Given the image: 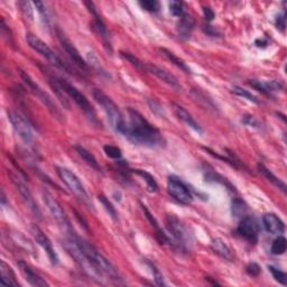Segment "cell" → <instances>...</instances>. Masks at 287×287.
I'll return each instance as SVG.
<instances>
[{
    "label": "cell",
    "instance_id": "cell-1",
    "mask_svg": "<svg viewBox=\"0 0 287 287\" xmlns=\"http://www.w3.org/2000/svg\"><path fill=\"white\" fill-rule=\"evenodd\" d=\"M129 124L125 137L136 145L156 148L165 145V139L157 128L150 124L147 119L137 110L128 108Z\"/></svg>",
    "mask_w": 287,
    "mask_h": 287
},
{
    "label": "cell",
    "instance_id": "cell-2",
    "mask_svg": "<svg viewBox=\"0 0 287 287\" xmlns=\"http://www.w3.org/2000/svg\"><path fill=\"white\" fill-rule=\"evenodd\" d=\"M74 239L78 243V245L81 247V249L84 251V254L88 256V258L92 261V264L95 267H97L99 271H101L108 279L114 281V283H123L122 277H120L117 268H116V267L110 263V261L105 258V257L100 253L94 246L82 239L81 237H79L77 234L74 235Z\"/></svg>",
    "mask_w": 287,
    "mask_h": 287
},
{
    "label": "cell",
    "instance_id": "cell-3",
    "mask_svg": "<svg viewBox=\"0 0 287 287\" xmlns=\"http://www.w3.org/2000/svg\"><path fill=\"white\" fill-rule=\"evenodd\" d=\"M63 246L65 250L68 251V254L72 257L77 265L83 270V273L88 275L90 278L94 279L95 281H98V283H104V281L108 279L101 271L98 270L97 267L92 264V261L84 254L81 247L75 241L74 235L71 237H67V239H65L63 243Z\"/></svg>",
    "mask_w": 287,
    "mask_h": 287
},
{
    "label": "cell",
    "instance_id": "cell-4",
    "mask_svg": "<svg viewBox=\"0 0 287 287\" xmlns=\"http://www.w3.org/2000/svg\"><path fill=\"white\" fill-rule=\"evenodd\" d=\"M93 98L95 101L99 103L100 107L102 108L103 112L107 116V119L111 126L112 129L116 133L125 136L126 132H127L128 124L126 122L124 116L118 108V105L116 104L111 99H110L107 94L102 92L101 90L94 89L93 90Z\"/></svg>",
    "mask_w": 287,
    "mask_h": 287
},
{
    "label": "cell",
    "instance_id": "cell-5",
    "mask_svg": "<svg viewBox=\"0 0 287 287\" xmlns=\"http://www.w3.org/2000/svg\"><path fill=\"white\" fill-rule=\"evenodd\" d=\"M55 81L59 84V87L63 90V92L68 95L69 98H71L73 101L77 103L78 107L82 110L84 114L91 120L92 123H97V114H95V110L92 107V104L90 103L88 98L85 95L80 92L79 90L74 87L73 84L70 83L68 80L63 78H54Z\"/></svg>",
    "mask_w": 287,
    "mask_h": 287
},
{
    "label": "cell",
    "instance_id": "cell-6",
    "mask_svg": "<svg viewBox=\"0 0 287 287\" xmlns=\"http://www.w3.org/2000/svg\"><path fill=\"white\" fill-rule=\"evenodd\" d=\"M56 169L59 178L62 180V182L65 185H67V188L71 191V192L77 196L83 204L87 205L88 208L93 209V204L91 202V200H90V196L87 192V190H85L81 180L78 178V175L67 167H58Z\"/></svg>",
    "mask_w": 287,
    "mask_h": 287
},
{
    "label": "cell",
    "instance_id": "cell-7",
    "mask_svg": "<svg viewBox=\"0 0 287 287\" xmlns=\"http://www.w3.org/2000/svg\"><path fill=\"white\" fill-rule=\"evenodd\" d=\"M43 201L45 205H46L47 210L49 211V213L52 214L54 220L56 221V223L59 224L60 228H61L68 237H71L75 235L73 226L71 224V221H70L69 216L65 213V211L63 210L62 205L59 203V201L56 199L53 198L52 194H49L47 191H43L42 193Z\"/></svg>",
    "mask_w": 287,
    "mask_h": 287
},
{
    "label": "cell",
    "instance_id": "cell-8",
    "mask_svg": "<svg viewBox=\"0 0 287 287\" xmlns=\"http://www.w3.org/2000/svg\"><path fill=\"white\" fill-rule=\"evenodd\" d=\"M165 225L168 233L172 236L175 244L181 249L188 250L191 245V236L185 224L174 214H167L165 218Z\"/></svg>",
    "mask_w": 287,
    "mask_h": 287
},
{
    "label": "cell",
    "instance_id": "cell-9",
    "mask_svg": "<svg viewBox=\"0 0 287 287\" xmlns=\"http://www.w3.org/2000/svg\"><path fill=\"white\" fill-rule=\"evenodd\" d=\"M26 42L29 45V47L34 49L35 52H37L39 55H42V56L44 59H46L48 62H51L53 65H55V67L59 69L64 70V71L71 73L70 72V69L68 68V65L65 64L56 54H55V52L48 46L46 43L42 41L39 37H37L36 35H34L32 33H27Z\"/></svg>",
    "mask_w": 287,
    "mask_h": 287
},
{
    "label": "cell",
    "instance_id": "cell-10",
    "mask_svg": "<svg viewBox=\"0 0 287 287\" xmlns=\"http://www.w3.org/2000/svg\"><path fill=\"white\" fill-rule=\"evenodd\" d=\"M21 77L23 79V81L25 82V84L27 85V88L31 90V92L35 95V97H37V99L41 101L45 107L48 109V111L51 112L55 118L60 119L62 117L61 112H60L59 108L56 107V104L54 103V101L52 100V98L49 97V95L44 91V90L39 87V85L34 81V80L31 78V75L27 74L26 72L21 71Z\"/></svg>",
    "mask_w": 287,
    "mask_h": 287
},
{
    "label": "cell",
    "instance_id": "cell-11",
    "mask_svg": "<svg viewBox=\"0 0 287 287\" xmlns=\"http://www.w3.org/2000/svg\"><path fill=\"white\" fill-rule=\"evenodd\" d=\"M8 175L11 176L13 184L15 185V188H16V190L18 191L19 194H21L25 204L27 205V208L29 209V211H31V212L35 216H37V218L41 219V215H42L41 210H39V208L37 206V203L35 202V199L33 198V194L31 192V190H29L27 184L25 183V181L22 179V176L19 174L12 172L11 169L8 170Z\"/></svg>",
    "mask_w": 287,
    "mask_h": 287
},
{
    "label": "cell",
    "instance_id": "cell-12",
    "mask_svg": "<svg viewBox=\"0 0 287 287\" xmlns=\"http://www.w3.org/2000/svg\"><path fill=\"white\" fill-rule=\"evenodd\" d=\"M7 117L9 123H11L13 130L16 134L19 139L24 142L25 144H32L34 140V135H33V130L31 125L28 124V122L25 119L23 116L19 114L16 111H7Z\"/></svg>",
    "mask_w": 287,
    "mask_h": 287
},
{
    "label": "cell",
    "instance_id": "cell-13",
    "mask_svg": "<svg viewBox=\"0 0 287 287\" xmlns=\"http://www.w3.org/2000/svg\"><path fill=\"white\" fill-rule=\"evenodd\" d=\"M84 5L88 7L89 12L91 13L92 16H93V23H92L93 29L95 31V33L99 35L100 38H101V41H102V43L104 45V47L107 48L110 53H111L112 52L111 36H110V33L108 31L107 25H105L104 22L102 21V18L99 15V13L97 11V7L94 6L93 3L87 2V3H84Z\"/></svg>",
    "mask_w": 287,
    "mask_h": 287
},
{
    "label": "cell",
    "instance_id": "cell-14",
    "mask_svg": "<svg viewBox=\"0 0 287 287\" xmlns=\"http://www.w3.org/2000/svg\"><path fill=\"white\" fill-rule=\"evenodd\" d=\"M237 234L240 237H243L245 240L248 241L250 244H257L258 243L259 234H260V226L258 221H257L254 216L246 215L241 219L240 223L237 228Z\"/></svg>",
    "mask_w": 287,
    "mask_h": 287
},
{
    "label": "cell",
    "instance_id": "cell-15",
    "mask_svg": "<svg viewBox=\"0 0 287 287\" xmlns=\"http://www.w3.org/2000/svg\"><path fill=\"white\" fill-rule=\"evenodd\" d=\"M167 191L170 196L182 204H190L193 201V195L191 193L188 185L183 183L175 176H169L167 181Z\"/></svg>",
    "mask_w": 287,
    "mask_h": 287
},
{
    "label": "cell",
    "instance_id": "cell-16",
    "mask_svg": "<svg viewBox=\"0 0 287 287\" xmlns=\"http://www.w3.org/2000/svg\"><path fill=\"white\" fill-rule=\"evenodd\" d=\"M56 35L60 43H61L62 47L64 48V51L67 52L69 55V58L71 59V61L77 65V67L82 70V71H88L89 70V64L84 61L83 58L81 56V54L77 49V47L74 46L73 43L70 41V39L65 36L64 33H62L60 29H56Z\"/></svg>",
    "mask_w": 287,
    "mask_h": 287
},
{
    "label": "cell",
    "instance_id": "cell-17",
    "mask_svg": "<svg viewBox=\"0 0 287 287\" xmlns=\"http://www.w3.org/2000/svg\"><path fill=\"white\" fill-rule=\"evenodd\" d=\"M32 236L34 237V240L36 241V244L39 245L43 248V250L46 253L49 261H51L52 265H58L59 264V256L55 251L52 241L48 239V237L45 235L43 231L38 228L37 225H33L31 229Z\"/></svg>",
    "mask_w": 287,
    "mask_h": 287
},
{
    "label": "cell",
    "instance_id": "cell-18",
    "mask_svg": "<svg viewBox=\"0 0 287 287\" xmlns=\"http://www.w3.org/2000/svg\"><path fill=\"white\" fill-rule=\"evenodd\" d=\"M144 71L149 72L150 74H154L156 78L162 80L163 82L167 83L168 85H170V87H173L175 89H181V84L178 81V79H176L172 73L168 72L167 70L157 67V65L154 64H145Z\"/></svg>",
    "mask_w": 287,
    "mask_h": 287
},
{
    "label": "cell",
    "instance_id": "cell-19",
    "mask_svg": "<svg viewBox=\"0 0 287 287\" xmlns=\"http://www.w3.org/2000/svg\"><path fill=\"white\" fill-rule=\"evenodd\" d=\"M17 264H18L19 269H21L22 271V274L25 277V279H26L32 286H35V287L48 286L47 281L45 280L43 277L37 273V271H35L31 266L25 263V261L19 260Z\"/></svg>",
    "mask_w": 287,
    "mask_h": 287
},
{
    "label": "cell",
    "instance_id": "cell-20",
    "mask_svg": "<svg viewBox=\"0 0 287 287\" xmlns=\"http://www.w3.org/2000/svg\"><path fill=\"white\" fill-rule=\"evenodd\" d=\"M263 224L267 233L279 236L285 231V224L278 215L275 213H265L263 215Z\"/></svg>",
    "mask_w": 287,
    "mask_h": 287
},
{
    "label": "cell",
    "instance_id": "cell-21",
    "mask_svg": "<svg viewBox=\"0 0 287 287\" xmlns=\"http://www.w3.org/2000/svg\"><path fill=\"white\" fill-rule=\"evenodd\" d=\"M257 91L264 94H271L274 92H278L283 90V84L276 81V80H270V81H264V80H250L248 82Z\"/></svg>",
    "mask_w": 287,
    "mask_h": 287
},
{
    "label": "cell",
    "instance_id": "cell-22",
    "mask_svg": "<svg viewBox=\"0 0 287 287\" xmlns=\"http://www.w3.org/2000/svg\"><path fill=\"white\" fill-rule=\"evenodd\" d=\"M195 26V22L192 16L189 14H184L182 17H180L178 25H176V31L179 36L182 39H189L191 37Z\"/></svg>",
    "mask_w": 287,
    "mask_h": 287
},
{
    "label": "cell",
    "instance_id": "cell-23",
    "mask_svg": "<svg viewBox=\"0 0 287 287\" xmlns=\"http://www.w3.org/2000/svg\"><path fill=\"white\" fill-rule=\"evenodd\" d=\"M174 107V112L176 114V117H178L181 122H183L188 127L192 128L194 132L199 133V134H202L203 130L202 128L200 127V125L195 122V119L192 117V114H191L188 110L185 108H183L182 105H179V104H173Z\"/></svg>",
    "mask_w": 287,
    "mask_h": 287
},
{
    "label": "cell",
    "instance_id": "cell-24",
    "mask_svg": "<svg viewBox=\"0 0 287 287\" xmlns=\"http://www.w3.org/2000/svg\"><path fill=\"white\" fill-rule=\"evenodd\" d=\"M211 248L214 251L216 255H219L221 258H223L228 261L235 260V254L233 249L225 244V241L220 238H215L211 243Z\"/></svg>",
    "mask_w": 287,
    "mask_h": 287
},
{
    "label": "cell",
    "instance_id": "cell-25",
    "mask_svg": "<svg viewBox=\"0 0 287 287\" xmlns=\"http://www.w3.org/2000/svg\"><path fill=\"white\" fill-rule=\"evenodd\" d=\"M0 271H2V286L6 287H18L19 283L16 280V275H15L12 267L5 263L4 260L0 261Z\"/></svg>",
    "mask_w": 287,
    "mask_h": 287
},
{
    "label": "cell",
    "instance_id": "cell-26",
    "mask_svg": "<svg viewBox=\"0 0 287 287\" xmlns=\"http://www.w3.org/2000/svg\"><path fill=\"white\" fill-rule=\"evenodd\" d=\"M142 209L144 211V213L146 215V218L148 219V221L150 222V224H152V226H154L155 230H156V238L158 239V241L160 244H166V243H169V238L167 236H166V234H164V231L160 229V226L157 222V220H156L153 214L149 212V210L146 208V205L142 204Z\"/></svg>",
    "mask_w": 287,
    "mask_h": 287
},
{
    "label": "cell",
    "instance_id": "cell-27",
    "mask_svg": "<svg viewBox=\"0 0 287 287\" xmlns=\"http://www.w3.org/2000/svg\"><path fill=\"white\" fill-rule=\"evenodd\" d=\"M74 149H75V152L78 153L80 157L84 160L85 164H88L90 167H92L94 170H97V172H101V167H100V165L97 162V159H95L94 156L90 153L89 150H87L80 145L74 146Z\"/></svg>",
    "mask_w": 287,
    "mask_h": 287
},
{
    "label": "cell",
    "instance_id": "cell-28",
    "mask_svg": "<svg viewBox=\"0 0 287 287\" xmlns=\"http://www.w3.org/2000/svg\"><path fill=\"white\" fill-rule=\"evenodd\" d=\"M258 169H259V172L264 175V178H266L267 180H268L270 183H273L276 186V188H278L281 191V192L286 193V184L280 179L277 178L276 175H274L273 173H271L270 169L267 168L266 166L263 165V164L258 165Z\"/></svg>",
    "mask_w": 287,
    "mask_h": 287
},
{
    "label": "cell",
    "instance_id": "cell-29",
    "mask_svg": "<svg viewBox=\"0 0 287 287\" xmlns=\"http://www.w3.org/2000/svg\"><path fill=\"white\" fill-rule=\"evenodd\" d=\"M160 53H162L164 56L169 60L170 62H172L175 67H178L180 70H182L183 72L185 73H192V71H191V69L186 65V63L183 61L182 59H180L179 56H176V55L173 53V52H170L168 51V49H166V48H160L159 49Z\"/></svg>",
    "mask_w": 287,
    "mask_h": 287
},
{
    "label": "cell",
    "instance_id": "cell-30",
    "mask_svg": "<svg viewBox=\"0 0 287 287\" xmlns=\"http://www.w3.org/2000/svg\"><path fill=\"white\" fill-rule=\"evenodd\" d=\"M247 211H248V206L245 203L244 200L235 198L231 202V213L235 218L243 219L244 216L247 215Z\"/></svg>",
    "mask_w": 287,
    "mask_h": 287
},
{
    "label": "cell",
    "instance_id": "cell-31",
    "mask_svg": "<svg viewBox=\"0 0 287 287\" xmlns=\"http://www.w3.org/2000/svg\"><path fill=\"white\" fill-rule=\"evenodd\" d=\"M133 173L137 174L138 176H140V178L145 181L146 185H147V189L150 191V192H156V191H157L158 185H157V182H156L154 176L152 174L146 172V170H144V169H133Z\"/></svg>",
    "mask_w": 287,
    "mask_h": 287
},
{
    "label": "cell",
    "instance_id": "cell-32",
    "mask_svg": "<svg viewBox=\"0 0 287 287\" xmlns=\"http://www.w3.org/2000/svg\"><path fill=\"white\" fill-rule=\"evenodd\" d=\"M287 249V240L285 237L278 236L277 238L273 241L270 247V253L276 256L283 255L285 254V251Z\"/></svg>",
    "mask_w": 287,
    "mask_h": 287
},
{
    "label": "cell",
    "instance_id": "cell-33",
    "mask_svg": "<svg viewBox=\"0 0 287 287\" xmlns=\"http://www.w3.org/2000/svg\"><path fill=\"white\" fill-rule=\"evenodd\" d=\"M98 199L100 201V203L102 204L103 209L105 210V212L108 213V215L110 216V218H111L113 221H118V212H117V210L114 209V206L108 200V198H105L104 195H99Z\"/></svg>",
    "mask_w": 287,
    "mask_h": 287
},
{
    "label": "cell",
    "instance_id": "cell-34",
    "mask_svg": "<svg viewBox=\"0 0 287 287\" xmlns=\"http://www.w3.org/2000/svg\"><path fill=\"white\" fill-rule=\"evenodd\" d=\"M205 179H206V181H209V182H218L220 184H222L225 186V188H228L231 192H236L235 186L231 185V183L229 182L228 180L222 178V176L219 175V174H216L214 172H209V173L205 174Z\"/></svg>",
    "mask_w": 287,
    "mask_h": 287
},
{
    "label": "cell",
    "instance_id": "cell-35",
    "mask_svg": "<svg viewBox=\"0 0 287 287\" xmlns=\"http://www.w3.org/2000/svg\"><path fill=\"white\" fill-rule=\"evenodd\" d=\"M231 91H233V93H235L236 95H238V97H241L243 99L248 100V101H250V102L257 103V104L259 103V100L257 99V97H255L253 93L249 92L248 90H245L241 87H238V85H234V87L231 88Z\"/></svg>",
    "mask_w": 287,
    "mask_h": 287
},
{
    "label": "cell",
    "instance_id": "cell-36",
    "mask_svg": "<svg viewBox=\"0 0 287 287\" xmlns=\"http://www.w3.org/2000/svg\"><path fill=\"white\" fill-rule=\"evenodd\" d=\"M17 7L19 8L21 13L23 14V16L25 19H27L28 22L34 21V11H33V7H32L31 3L21 0V2L17 3Z\"/></svg>",
    "mask_w": 287,
    "mask_h": 287
},
{
    "label": "cell",
    "instance_id": "cell-37",
    "mask_svg": "<svg viewBox=\"0 0 287 287\" xmlns=\"http://www.w3.org/2000/svg\"><path fill=\"white\" fill-rule=\"evenodd\" d=\"M139 6L148 13H158L160 9V4L157 0H144L139 2Z\"/></svg>",
    "mask_w": 287,
    "mask_h": 287
},
{
    "label": "cell",
    "instance_id": "cell-38",
    "mask_svg": "<svg viewBox=\"0 0 287 287\" xmlns=\"http://www.w3.org/2000/svg\"><path fill=\"white\" fill-rule=\"evenodd\" d=\"M268 269L276 281H278L279 284L284 285V286L287 284V275L284 273L283 270L276 268V267L274 266H268Z\"/></svg>",
    "mask_w": 287,
    "mask_h": 287
},
{
    "label": "cell",
    "instance_id": "cell-39",
    "mask_svg": "<svg viewBox=\"0 0 287 287\" xmlns=\"http://www.w3.org/2000/svg\"><path fill=\"white\" fill-rule=\"evenodd\" d=\"M103 150H104L105 155H107L108 157L112 158V159H120L123 156L122 150H120V148H118L117 146L105 145V146H103Z\"/></svg>",
    "mask_w": 287,
    "mask_h": 287
},
{
    "label": "cell",
    "instance_id": "cell-40",
    "mask_svg": "<svg viewBox=\"0 0 287 287\" xmlns=\"http://www.w3.org/2000/svg\"><path fill=\"white\" fill-rule=\"evenodd\" d=\"M34 5H35V7H36V11L38 12L39 16H41V21L44 24V26L48 27L49 17H48V14H47V11H46V7H45V5L43 3H41V2L34 3Z\"/></svg>",
    "mask_w": 287,
    "mask_h": 287
},
{
    "label": "cell",
    "instance_id": "cell-41",
    "mask_svg": "<svg viewBox=\"0 0 287 287\" xmlns=\"http://www.w3.org/2000/svg\"><path fill=\"white\" fill-rule=\"evenodd\" d=\"M120 55L125 59V60H127L128 62L132 63L134 67L136 69H138L140 70V71H144V69H145V63H143L142 61H139V60L135 56V55L133 54H130L128 52H120Z\"/></svg>",
    "mask_w": 287,
    "mask_h": 287
},
{
    "label": "cell",
    "instance_id": "cell-42",
    "mask_svg": "<svg viewBox=\"0 0 287 287\" xmlns=\"http://www.w3.org/2000/svg\"><path fill=\"white\" fill-rule=\"evenodd\" d=\"M169 13L172 14L174 17H182L184 15V4L182 2H170Z\"/></svg>",
    "mask_w": 287,
    "mask_h": 287
},
{
    "label": "cell",
    "instance_id": "cell-43",
    "mask_svg": "<svg viewBox=\"0 0 287 287\" xmlns=\"http://www.w3.org/2000/svg\"><path fill=\"white\" fill-rule=\"evenodd\" d=\"M147 263L148 267L150 268V271H152V274L154 276V279L156 281V284H157L158 286H165V280H164V277L162 275V273L158 270L157 267H156L153 263H150V261H146Z\"/></svg>",
    "mask_w": 287,
    "mask_h": 287
},
{
    "label": "cell",
    "instance_id": "cell-44",
    "mask_svg": "<svg viewBox=\"0 0 287 287\" xmlns=\"http://www.w3.org/2000/svg\"><path fill=\"white\" fill-rule=\"evenodd\" d=\"M88 59H89V65H91V67L93 68V69H95L98 71V73H100V74H105L107 75V73L104 72V70H103V68L101 67V65H100V62L98 61V59H97V56H95V55L93 54V53H89V55H88Z\"/></svg>",
    "mask_w": 287,
    "mask_h": 287
},
{
    "label": "cell",
    "instance_id": "cell-45",
    "mask_svg": "<svg viewBox=\"0 0 287 287\" xmlns=\"http://www.w3.org/2000/svg\"><path fill=\"white\" fill-rule=\"evenodd\" d=\"M247 274L251 277H257L261 274V267L256 263H250L246 267Z\"/></svg>",
    "mask_w": 287,
    "mask_h": 287
},
{
    "label": "cell",
    "instance_id": "cell-46",
    "mask_svg": "<svg viewBox=\"0 0 287 287\" xmlns=\"http://www.w3.org/2000/svg\"><path fill=\"white\" fill-rule=\"evenodd\" d=\"M275 25H276L277 29H279L280 32H285V27H286V14L285 13H281L276 17Z\"/></svg>",
    "mask_w": 287,
    "mask_h": 287
},
{
    "label": "cell",
    "instance_id": "cell-47",
    "mask_svg": "<svg viewBox=\"0 0 287 287\" xmlns=\"http://www.w3.org/2000/svg\"><path fill=\"white\" fill-rule=\"evenodd\" d=\"M243 123L246 126H248V127H254V128H259L260 127L259 122L254 117V116H245L244 119H243Z\"/></svg>",
    "mask_w": 287,
    "mask_h": 287
},
{
    "label": "cell",
    "instance_id": "cell-48",
    "mask_svg": "<svg viewBox=\"0 0 287 287\" xmlns=\"http://www.w3.org/2000/svg\"><path fill=\"white\" fill-rule=\"evenodd\" d=\"M203 15H204V18L208 22L213 21V18L215 17L214 12L210 7H203Z\"/></svg>",
    "mask_w": 287,
    "mask_h": 287
},
{
    "label": "cell",
    "instance_id": "cell-49",
    "mask_svg": "<svg viewBox=\"0 0 287 287\" xmlns=\"http://www.w3.org/2000/svg\"><path fill=\"white\" fill-rule=\"evenodd\" d=\"M204 32L208 34V35H210V36H213V37H215V36H220V32H218L216 31V29L214 28V27H212V26H205V28H204Z\"/></svg>",
    "mask_w": 287,
    "mask_h": 287
},
{
    "label": "cell",
    "instance_id": "cell-50",
    "mask_svg": "<svg viewBox=\"0 0 287 287\" xmlns=\"http://www.w3.org/2000/svg\"><path fill=\"white\" fill-rule=\"evenodd\" d=\"M267 44H268V42H267L266 39H263V38H261V39H257V41H256V46H257V47L266 46Z\"/></svg>",
    "mask_w": 287,
    "mask_h": 287
}]
</instances>
